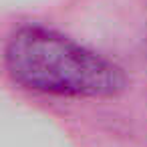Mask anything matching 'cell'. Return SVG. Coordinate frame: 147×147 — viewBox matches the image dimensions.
Returning <instances> with one entry per match:
<instances>
[{
	"label": "cell",
	"instance_id": "1",
	"mask_svg": "<svg viewBox=\"0 0 147 147\" xmlns=\"http://www.w3.org/2000/svg\"><path fill=\"white\" fill-rule=\"evenodd\" d=\"M2 63L16 87L38 95L107 101L129 89L121 65L45 24L16 26L4 42Z\"/></svg>",
	"mask_w": 147,
	"mask_h": 147
}]
</instances>
